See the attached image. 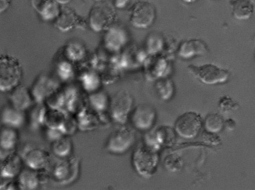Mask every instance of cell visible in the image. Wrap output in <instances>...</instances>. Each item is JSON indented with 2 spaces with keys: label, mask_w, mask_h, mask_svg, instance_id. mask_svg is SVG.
Segmentation results:
<instances>
[{
  "label": "cell",
  "mask_w": 255,
  "mask_h": 190,
  "mask_svg": "<svg viewBox=\"0 0 255 190\" xmlns=\"http://www.w3.org/2000/svg\"><path fill=\"white\" fill-rule=\"evenodd\" d=\"M23 75L22 65L16 57L0 54V92H10L17 87Z\"/></svg>",
  "instance_id": "1"
},
{
  "label": "cell",
  "mask_w": 255,
  "mask_h": 190,
  "mask_svg": "<svg viewBox=\"0 0 255 190\" xmlns=\"http://www.w3.org/2000/svg\"><path fill=\"white\" fill-rule=\"evenodd\" d=\"M135 140L134 130L125 125H121L108 136L105 143V149L113 154H122L130 148Z\"/></svg>",
  "instance_id": "2"
},
{
  "label": "cell",
  "mask_w": 255,
  "mask_h": 190,
  "mask_svg": "<svg viewBox=\"0 0 255 190\" xmlns=\"http://www.w3.org/2000/svg\"><path fill=\"white\" fill-rule=\"evenodd\" d=\"M115 7L106 0L96 2L89 14V25L95 32L108 28L116 18Z\"/></svg>",
  "instance_id": "3"
},
{
  "label": "cell",
  "mask_w": 255,
  "mask_h": 190,
  "mask_svg": "<svg viewBox=\"0 0 255 190\" xmlns=\"http://www.w3.org/2000/svg\"><path fill=\"white\" fill-rule=\"evenodd\" d=\"M189 71L203 83L214 85L226 82L230 75L229 71L213 63L188 66Z\"/></svg>",
  "instance_id": "4"
},
{
  "label": "cell",
  "mask_w": 255,
  "mask_h": 190,
  "mask_svg": "<svg viewBox=\"0 0 255 190\" xmlns=\"http://www.w3.org/2000/svg\"><path fill=\"white\" fill-rule=\"evenodd\" d=\"M156 17V7L148 1H137L130 8L129 21L136 28H149L154 22Z\"/></svg>",
  "instance_id": "5"
},
{
  "label": "cell",
  "mask_w": 255,
  "mask_h": 190,
  "mask_svg": "<svg viewBox=\"0 0 255 190\" xmlns=\"http://www.w3.org/2000/svg\"><path fill=\"white\" fill-rule=\"evenodd\" d=\"M133 102L132 97L128 92L121 90L117 92L110 101V118L120 125H125L129 119Z\"/></svg>",
  "instance_id": "6"
},
{
  "label": "cell",
  "mask_w": 255,
  "mask_h": 190,
  "mask_svg": "<svg viewBox=\"0 0 255 190\" xmlns=\"http://www.w3.org/2000/svg\"><path fill=\"white\" fill-rule=\"evenodd\" d=\"M79 160L70 155L63 158L53 167L52 176L61 184H69L75 180L80 171Z\"/></svg>",
  "instance_id": "7"
},
{
  "label": "cell",
  "mask_w": 255,
  "mask_h": 190,
  "mask_svg": "<svg viewBox=\"0 0 255 190\" xmlns=\"http://www.w3.org/2000/svg\"><path fill=\"white\" fill-rule=\"evenodd\" d=\"M203 121L197 113L189 112L184 113L175 122V130L181 137L190 139L196 136L201 130Z\"/></svg>",
  "instance_id": "8"
},
{
  "label": "cell",
  "mask_w": 255,
  "mask_h": 190,
  "mask_svg": "<svg viewBox=\"0 0 255 190\" xmlns=\"http://www.w3.org/2000/svg\"><path fill=\"white\" fill-rule=\"evenodd\" d=\"M155 154L147 145H138L134 150L131 157L132 166L140 175L147 176L155 166Z\"/></svg>",
  "instance_id": "9"
},
{
  "label": "cell",
  "mask_w": 255,
  "mask_h": 190,
  "mask_svg": "<svg viewBox=\"0 0 255 190\" xmlns=\"http://www.w3.org/2000/svg\"><path fill=\"white\" fill-rule=\"evenodd\" d=\"M55 27L62 32H66L74 28H83L87 22L72 8L63 5L54 19Z\"/></svg>",
  "instance_id": "10"
},
{
  "label": "cell",
  "mask_w": 255,
  "mask_h": 190,
  "mask_svg": "<svg viewBox=\"0 0 255 190\" xmlns=\"http://www.w3.org/2000/svg\"><path fill=\"white\" fill-rule=\"evenodd\" d=\"M155 112L147 105H139L135 107L130 114L129 119L134 128L141 131L149 129L154 124Z\"/></svg>",
  "instance_id": "11"
},
{
  "label": "cell",
  "mask_w": 255,
  "mask_h": 190,
  "mask_svg": "<svg viewBox=\"0 0 255 190\" xmlns=\"http://www.w3.org/2000/svg\"><path fill=\"white\" fill-rule=\"evenodd\" d=\"M208 51L206 43L199 39H191L183 41L179 45L178 55L182 59H188L205 55Z\"/></svg>",
  "instance_id": "12"
},
{
  "label": "cell",
  "mask_w": 255,
  "mask_h": 190,
  "mask_svg": "<svg viewBox=\"0 0 255 190\" xmlns=\"http://www.w3.org/2000/svg\"><path fill=\"white\" fill-rule=\"evenodd\" d=\"M23 160L28 168L38 170L47 167L50 161V155L43 148L34 147L25 153Z\"/></svg>",
  "instance_id": "13"
},
{
  "label": "cell",
  "mask_w": 255,
  "mask_h": 190,
  "mask_svg": "<svg viewBox=\"0 0 255 190\" xmlns=\"http://www.w3.org/2000/svg\"><path fill=\"white\" fill-rule=\"evenodd\" d=\"M14 128L6 126L0 131V160L15 152L18 136Z\"/></svg>",
  "instance_id": "14"
},
{
  "label": "cell",
  "mask_w": 255,
  "mask_h": 190,
  "mask_svg": "<svg viewBox=\"0 0 255 190\" xmlns=\"http://www.w3.org/2000/svg\"><path fill=\"white\" fill-rule=\"evenodd\" d=\"M0 174L4 178L13 179L21 171V158L14 152L0 160Z\"/></svg>",
  "instance_id": "15"
},
{
  "label": "cell",
  "mask_w": 255,
  "mask_h": 190,
  "mask_svg": "<svg viewBox=\"0 0 255 190\" xmlns=\"http://www.w3.org/2000/svg\"><path fill=\"white\" fill-rule=\"evenodd\" d=\"M10 101L11 106L21 111L27 109L34 101L31 92L19 85L11 91Z\"/></svg>",
  "instance_id": "16"
},
{
  "label": "cell",
  "mask_w": 255,
  "mask_h": 190,
  "mask_svg": "<svg viewBox=\"0 0 255 190\" xmlns=\"http://www.w3.org/2000/svg\"><path fill=\"white\" fill-rule=\"evenodd\" d=\"M32 8L43 20L55 19L58 14L59 8L54 0H30Z\"/></svg>",
  "instance_id": "17"
},
{
  "label": "cell",
  "mask_w": 255,
  "mask_h": 190,
  "mask_svg": "<svg viewBox=\"0 0 255 190\" xmlns=\"http://www.w3.org/2000/svg\"><path fill=\"white\" fill-rule=\"evenodd\" d=\"M230 4L232 16L238 20L250 19L255 11L254 3L252 0H231Z\"/></svg>",
  "instance_id": "18"
},
{
  "label": "cell",
  "mask_w": 255,
  "mask_h": 190,
  "mask_svg": "<svg viewBox=\"0 0 255 190\" xmlns=\"http://www.w3.org/2000/svg\"><path fill=\"white\" fill-rule=\"evenodd\" d=\"M72 149V142L65 136H60L53 141L52 150L54 154L61 158L70 156Z\"/></svg>",
  "instance_id": "19"
},
{
  "label": "cell",
  "mask_w": 255,
  "mask_h": 190,
  "mask_svg": "<svg viewBox=\"0 0 255 190\" xmlns=\"http://www.w3.org/2000/svg\"><path fill=\"white\" fill-rule=\"evenodd\" d=\"M29 169L21 170L17 176V180L21 190L34 189L39 185L35 170Z\"/></svg>",
  "instance_id": "20"
},
{
  "label": "cell",
  "mask_w": 255,
  "mask_h": 190,
  "mask_svg": "<svg viewBox=\"0 0 255 190\" xmlns=\"http://www.w3.org/2000/svg\"><path fill=\"white\" fill-rule=\"evenodd\" d=\"M22 111L12 106L5 108L2 115V121L5 126L14 127L22 124L23 120Z\"/></svg>",
  "instance_id": "21"
},
{
  "label": "cell",
  "mask_w": 255,
  "mask_h": 190,
  "mask_svg": "<svg viewBox=\"0 0 255 190\" xmlns=\"http://www.w3.org/2000/svg\"><path fill=\"white\" fill-rule=\"evenodd\" d=\"M222 117L217 113H211L207 115L204 123L206 131L211 133L220 131L224 126Z\"/></svg>",
  "instance_id": "22"
},
{
  "label": "cell",
  "mask_w": 255,
  "mask_h": 190,
  "mask_svg": "<svg viewBox=\"0 0 255 190\" xmlns=\"http://www.w3.org/2000/svg\"><path fill=\"white\" fill-rule=\"evenodd\" d=\"M219 107L224 112H227L238 108L239 105L230 97L224 96L219 101Z\"/></svg>",
  "instance_id": "23"
},
{
  "label": "cell",
  "mask_w": 255,
  "mask_h": 190,
  "mask_svg": "<svg viewBox=\"0 0 255 190\" xmlns=\"http://www.w3.org/2000/svg\"><path fill=\"white\" fill-rule=\"evenodd\" d=\"M134 3L133 0H114V6L119 9H125L129 5L131 8Z\"/></svg>",
  "instance_id": "24"
},
{
  "label": "cell",
  "mask_w": 255,
  "mask_h": 190,
  "mask_svg": "<svg viewBox=\"0 0 255 190\" xmlns=\"http://www.w3.org/2000/svg\"><path fill=\"white\" fill-rule=\"evenodd\" d=\"M12 0H0V14L5 12L10 7Z\"/></svg>",
  "instance_id": "25"
},
{
  "label": "cell",
  "mask_w": 255,
  "mask_h": 190,
  "mask_svg": "<svg viewBox=\"0 0 255 190\" xmlns=\"http://www.w3.org/2000/svg\"><path fill=\"white\" fill-rule=\"evenodd\" d=\"M225 125L229 130H232L235 127L236 123L232 119H228L225 122Z\"/></svg>",
  "instance_id": "26"
},
{
  "label": "cell",
  "mask_w": 255,
  "mask_h": 190,
  "mask_svg": "<svg viewBox=\"0 0 255 190\" xmlns=\"http://www.w3.org/2000/svg\"><path fill=\"white\" fill-rule=\"evenodd\" d=\"M6 179L3 177L0 174V190L4 189V186L6 183L5 181Z\"/></svg>",
  "instance_id": "27"
},
{
  "label": "cell",
  "mask_w": 255,
  "mask_h": 190,
  "mask_svg": "<svg viewBox=\"0 0 255 190\" xmlns=\"http://www.w3.org/2000/svg\"><path fill=\"white\" fill-rule=\"evenodd\" d=\"M58 4L65 5L69 3L72 0H54Z\"/></svg>",
  "instance_id": "28"
},
{
  "label": "cell",
  "mask_w": 255,
  "mask_h": 190,
  "mask_svg": "<svg viewBox=\"0 0 255 190\" xmlns=\"http://www.w3.org/2000/svg\"><path fill=\"white\" fill-rule=\"evenodd\" d=\"M183 2L187 3H192L197 1L198 0H181Z\"/></svg>",
  "instance_id": "29"
},
{
  "label": "cell",
  "mask_w": 255,
  "mask_h": 190,
  "mask_svg": "<svg viewBox=\"0 0 255 190\" xmlns=\"http://www.w3.org/2000/svg\"><path fill=\"white\" fill-rule=\"evenodd\" d=\"M95 1H96V2H98V1H104V0H94Z\"/></svg>",
  "instance_id": "30"
}]
</instances>
